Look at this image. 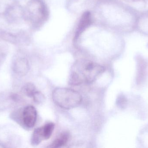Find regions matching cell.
Instances as JSON below:
<instances>
[{"label":"cell","instance_id":"1","mask_svg":"<svg viewBox=\"0 0 148 148\" xmlns=\"http://www.w3.org/2000/svg\"><path fill=\"white\" fill-rule=\"evenodd\" d=\"M104 71L105 68L98 63L85 61L78 62L72 67L69 83L73 86L91 83Z\"/></svg>","mask_w":148,"mask_h":148},{"label":"cell","instance_id":"2","mask_svg":"<svg viewBox=\"0 0 148 148\" xmlns=\"http://www.w3.org/2000/svg\"><path fill=\"white\" fill-rule=\"evenodd\" d=\"M52 96L55 103L64 109L74 108L82 102V96L71 89L57 88L53 91Z\"/></svg>","mask_w":148,"mask_h":148},{"label":"cell","instance_id":"3","mask_svg":"<svg viewBox=\"0 0 148 148\" xmlns=\"http://www.w3.org/2000/svg\"><path fill=\"white\" fill-rule=\"evenodd\" d=\"M28 15L31 21H39L45 16V9L44 5L40 0H32L27 6Z\"/></svg>","mask_w":148,"mask_h":148},{"label":"cell","instance_id":"4","mask_svg":"<svg viewBox=\"0 0 148 148\" xmlns=\"http://www.w3.org/2000/svg\"><path fill=\"white\" fill-rule=\"evenodd\" d=\"M21 116L23 123L26 128L34 127L37 119V111L34 106L29 105L25 107Z\"/></svg>","mask_w":148,"mask_h":148},{"label":"cell","instance_id":"5","mask_svg":"<svg viewBox=\"0 0 148 148\" xmlns=\"http://www.w3.org/2000/svg\"><path fill=\"white\" fill-rule=\"evenodd\" d=\"M28 68L27 63L23 58H17L14 62L13 69L16 74L24 75L27 71Z\"/></svg>","mask_w":148,"mask_h":148},{"label":"cell","instance_id":"6","mask_svg":"<svg viewBox=\"0 0 148 148\" xmlns=\"http://www.w3.org/2000/svg\"><path fill=\"white\" fill-rule=\"evenodd\" d=\"M46 140L43 127L38 128L33 132L31 139V144L33 146L39 145L42 141Z\"/></svg>","mask_w":148,"mask_h":148},{"label":"cell","instance_id":"7","mask_svg":"<svg viewBox=\"0 0 148 148\" xmlns=\"http://www.w3.org/2000/svg\"><path fill=\"white\" fill-rule=\"evenodd\" d=\"M69 137L70 135L68 132H63L56 139L51 145H49V147H61L67 144L69 140Z\"/></svg>","mask_w":148,"mask_h":148},{"label":"cell","instance_id":"8","mask_svg":"<svg viewBox=\"0 0 148 148\" xmlns=\"http://www.w3.org/2000/svg\"><path fill=\"white\" fill-rule=\"evenodd\" d=\"M90 22V15L88 12L85 13L83 16L79 27L78 28V30L77 32V34L76 35V37H78L80 33H82L84 30V29L86 28Z\"/></svg>","mask_w":148,"mask_h":148},{"label":"cell","instance_id":"9","mask_svg":"<svg viewBox=\"0 0 148 148\" xmlns=\"http://www.w3.org/2000/svg\"><path fill=\"white\" fill-rule=\"evenodd\" d=\"M23 93L28 97L32 98L34 96V94L37 90H36V87L32 83H27L24 85L23 89Z\"/></svg>","mask_w":148,"mask_h":148},{"label":"cell","instance_id":"10","mask_svg":"<svg viewBox=\"0 0 148 148\" xmlns=\"http://www.w3.org/2000/svg\"><path fill=\"white\" fill-rule=\"evenodd\" d=\"M32 98L36 103H38V104L43 102V101L45 100V97L42 93L39 91H36V92Z\"/></svg>","mask_w":148,"mask_h":148}]
</instances>
